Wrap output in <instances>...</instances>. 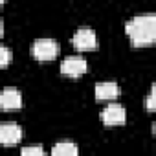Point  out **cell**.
<instances>
[{
	"label": "cell",
	"mask_w": 156,
	"mask_h": 156,
	"mask_svg": "<svg viewBox=\"0 0 156 156\" xmlns=\"http://www.w3.org/2000/svg\"><path fill=\"white\" fill-rule=\"evenodd\" d=\"M125 31L134 46H149L156 39V17L151 13L138 15L125 24Z\"/></svg>",
	"instance_id": "obj_1"
},
{
	"label": "cell",
	"mask_w": 156,
	"mask_h": 156,
	"mask_svg": "<svg viewBox=\"0 0 156 156\" xmlns=\"http://www.w3.org/2000/svg\"><path fill=\"white\" fill-rule=\"evenodd\" d=\"M59 51H61L59 42L51 39H41L31 44V53L37 61H53L59 55Z\"/></svg>",
	"instance_id": "obj_2"
},
{
	"label": "cell",
	"mask_w": 156,
	"mask_h": 156,
	"mask_svg": "<svg viewBox=\"0 0 156 156\" xmlns=\"http://www.w3.org/2000/svg\"><path fill=\"white\" fill-rule=\"evenodd\" d=\"M72 44L79 51L94 50L98 46V37H96L94 30H90V28H79L73 33V37H72Z\"/></svg>",
	"instance_id": "obj_3"
},
{
	"label": "cell",
	"mask_w": 156,
	"mask_h": 156,
	"mask_svg": "<svg viewBox=\"0 0 156 156\" xmlns=\"http://www.w3.org/2000/svg\"><path fill=\"white\" fill-rule=\"evenodd\" d=\"M127 119V112L119 103H110L103 108L101 112V121L108 127H116V125H123Z\"/></svg>",
	"instance_id": "obj_4"
},
{
	"label": "cell",
	"mask_w": 156,
	"mask_h": 156,
	"mask_svg": "<svg viewBox=\"0 0 156 156\" xmlns=\"http://www.w3.org/2000/svg\"><path fill=\"white\" fill-rule=\"evenodd\" d=\"M87 61L83 57H68L61 62V72L70 77H79L87 72Z\"/></svg>",
	"instance_id": "obj_5"
},
{
	"label": "cell",
	"mask_w": 156,
	"mask_h": 156,
	"mask_svg": "<svg viewBox=\"0 0 156 156\" xmlns=\"http://www.w3.org/2000/svg\"><path fill=\"white\" fill-rule=\"evenodd\" d=\"M20 140H22V129L17 123L0 125V143L2 145H17Z\"/></svg>",
	"instance_id": "obj_6"
},
{
	"label": "cell",
	"mask_w": 156,
	"mask_h": 156,
	"mask_svg": "<svg viewBox=\"0 0 156 156\" xmlns=\"http://www.w3.org/2000/svg\"><path fill=\"white\" fill-rule=\"evenodd\" d=\"M22 107V96L17 88L13 87H8L0 92V108L4 110H15V108H20Z\"/></svg>",
	"instance_id": "obj_7"
},
{
	"label": "cell",
	"mask_w": 156,
	"mask_h": 156,
	"mask_svg": "<svg viewBox=\"0 0 156 156\" xmlns=\"http://www.w3.org/2000/svg\"><path fill=\"white\" fill-rule=\"evenodd\" d=\"M119 96V87L114 81H105L96 87V98L99 101H112Z\"/></svg>",
	"instance_id": "obj_8"
},
{
	"label": "cell",
	"mask_w": 156,
	"mask_h": 156,
	"mask_svg": "<svg viewBox=\"0 0 156 156\" xmlns=\"http://www.w3.org/2000/svg\"><path fill=\"white\" fill-rule=\"evenodd\" d=\"M77 152H79V149H77V145L73 141H59L51 149V154H55V156H75Z\"/></svg>",
	"instance_id": "obj_9"
},
{
	"label": "cell",
	"mask_w": 156,
	"mask_h": 156,
	"mask_svg": "<svg viewBox=\"0 0 156 156\" xmlns=\"http://www.w3.org/2000/svg\"><path fill=\"white\" fill-rule=\"evenodd\" d=\"M11 59H13L11 50H9V48H6V46H0V68L8 66V64L11 62Z\"/></svg>",
	"instance_id": "obj_10"
},
{
	"label": "cell",
	"mask_w": 156,
	"mask_h": 156,
	"mask_svg": "<svg viewBox=\"0 0 156 156\" xmlns=\"http://www.w3.org/2000/svg\"><path fill=\"white\" fill-rule=\"evenodd\" d=\"M20 152H22V156H42L44 149L41 145H35V147H24Z\"/></svg>",
	"instance_id": "obj_11"
},
{
	"label": "cell",
	"mask_w": 156,
	"mask_h": 156,
	"mask_svg": "<svg viewBox=\"0 0 156 156\" xmlns=\"http://www.w3.org/2000/svg\"><path fill=\"white\" fill-rule=\"evenodd\" d=\"M145 107H147V110H154V87L151 88V92H149V96H147V99H145Z\"/></svg>",
	"instance_id": "obj_12"
},
{
	"label": "cell",
	"mask_w": 156,
	"mask_h": 156,
	"mask_svg": "<svg viewBox=\"0 0 156 156\" xmlns=\"http://www.w3.org/2000/svg\"><path fill=\"white\" fill-rule=\"evenodd\" d=\"M2 33H4V22L0 20V35H2Z\"/></svg>",
	"instance_id": "obj_13"
},
{
	"label": "cell",
	"mask_w": 156,
	"mask_h": 156,
	"mask_svg": "<svg viewBox=\"0 0 156 156\" xmlns=\"http://www.w3.org/2000/svg\"><path fill=\"white\" fill-rule=\"evenodd\" d=\"M2 4H4V0H0V6H2Z\"/></svg>",
	"instance_id": "obj_14"
}]
</instances>
